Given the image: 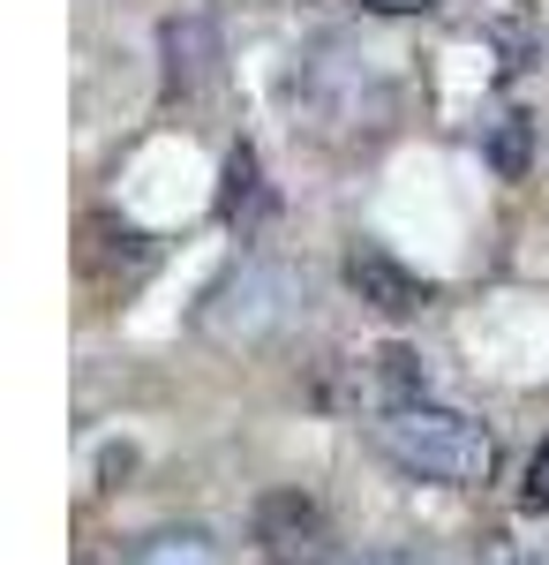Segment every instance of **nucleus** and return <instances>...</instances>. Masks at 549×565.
<instances>
[{"instance_id":"f257e3e1","label":"nucleus","mask_w":549,"mask_h":565,"mask_svg":"<svg viewBox=\"0 0 549 565\" xmlns=\"http://www.w3.org/2000/svg\"><path fill=\"white\" fill-rule=\"evenodd\" d=\"M377 452L415 482H444V490H482L497 476V437L482 430L474 415L444 407V399H399V407H377Z\"/></svg>"},{"instance_id":"f03ea898","label":"nucleus","mask_w":549,"mask_h":565,"mask_svg":"<svg viewBox=\"0 0 549 565\" xmlns=\"http://www.w3.org/2000/svg\"><path fill=\"white\" fill-rule=\"evenodd\" d=\"M287 295H294V279H287L279 264H241L226 287H212L204 317L241 309V324H234V340H226V348H241V340H263V332H279V324H287Z\"/></svg>"},{"instance_id":"7ed1b4c3","label":"nucleus","mask_w":549,"mask_h":565,"mask_svg":"<svg viewBox=\"0 0 549 565\" xmlns=\"http://www.w3.org/2000/svg\"><path fill=\"white\" fill-rule=\"evenodd\" d=\"M256 543L279 565H324L332 558V551H324V543H332V535H324V513H316L301 490H279V498L256 505Z\"/></svg>"},{"instance_id":"20e7f679","label":"nucleus","mask_w":549,"mask_h":565,"mask_svg":"<svg viewBox=\"0 0 549 565\" xmlns=\"http://www.w3.org/2000/svg\"><path fill=\"white\" fill-rule=\"evenodd\" d=\"M346 287L369 309H384V317H415V309L429 302V279L407 271V264L391 257V249H377V242H354V249H346Z\"/></svg>"},{"instance_id":"39448f33","label":"nucleus","mask_w":549,"mask_h":565,"mask_svg":"<svg viewBox=\"0 0 549 565\" xmlns=\"http://www.w3.org/2000/svg\"><path fill=\"white\" fill-rule=\"evenodd\" d=\"M159 61H166V98H196V90L218 76L212 15H166V31H159Z\"/></svg>"},{"instance_id":"423d86ee","label":"nucleus","mask_w":549,"mask_h":565,"mask_svg":"<svg viewBox=\"0 0 549 565\" xmlns=\"http://www.w3.org/2000/svg\"><path fill=\"white\" fill-rule=\"evenodd\" d=\"M263 212H271V196H263V167H256L249 143H234V151H226V189H218V218H226V226H256Z\"/></svg>"},{"instance_id":"0eeeda50","label":"nucleus","mask_w":549,"mask_h":565,"mask_svg":"<svg viewBox=\"0 0 549 565\" xmlns=\"http://www.w3.org/2000/svg\"><path fill=\"white\" fill-rule=\"evenodd\" d=\"M128 565H226V558H218V543L204 527H159L128 551Z\"/></svg>"},{"instance_id":"6e6552de","label":"nucleus","mask_w":549,"mask_h":565,"mask_svg":"<svg viewBox=\"0 0 549 565\" xmlns=\"http://www.w3.org/2000/svg\"><path fill=\"white\" fill-rule=\"evenodd\" d=\"M527 159H535V114H505L497 121V136H489V167L505 181L527 174Z\"/></svg>"},{"instance_id":"1a4fd4ad","label":"nucleus","mask_w":549,"mask_h":565,"mask_svg":"<svg viewBox=\"0 0 549 565\" xmlns=\"http://www.w3.org/2000/svg\"><path fill=\"white\" fill-rule=\"evenodd\" d=\"M474 558H482V565H549L542 551H535V543H519V535H512V527H489V535H482V551H474Z\"/></svg>"},{"instance_id":"9d476101","label":"nucleus","mask_w":549,"mask_h":565,"mask_svg":"<svg viewBox=\"0 0 549 565\" xmlns=\"http://www.w3.org/2000/svg\"><path fill=\"white\" fill-rule=\"evenodd\" d=\"M527 505H535V513H549V437L535 445V460H527Z\"/></svg>"},{"instance_id":"9b49d317","label":"nucleus","mask_w":549,"mask_h":565,"mask_svg":"<svg viewBox=\"0 0 549 565\" xmlns=\"http://www.w3.org/2000/svg\"><path fill=\"white\" fill-rule=\"evenodd\" d=\"M362 565H444L437 551H377V558H362Z\"/></svg>"},{"instance_id":"f8f14e48","label":"nucleus","mask_w":549,"mask_h":565,"mask_svg":"<svg viewBox=\"0 0 549 565\" xmlns=\"http://www.w3.org/2000/svg\"><path fill=\"white\" fill-rule=\"evenodd\" d=\"M362 8H377V15H429L437 0H362Z\"/></svg>"},{"instance_id":"ddd939ff","label":"nucleus","mask_w":549,"mask_h":565,"mask_svg":"<svg viewBox=\"0 0 549 565\" xmlns=\"http://www.w3.org/2000/svg\"><path fill=\"white\" fill-rule=\"evenodd\" d=\"M324 565H332V558H324Z\"/></svg>"}]
</instances>
